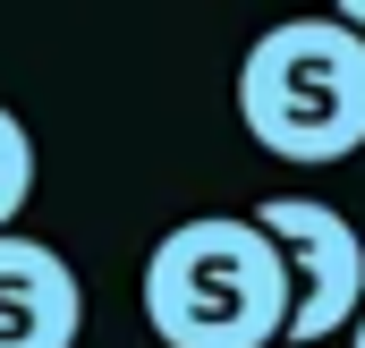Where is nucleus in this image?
Returning <instances> with one entry per match:
<instances>
[{"instance_id":"obj_1","label":"nucleus","mask_w":365,"mask_h":348,"mask_svg":"<svg viewBox=\"0 0 365 348\" xmlns=\"http://www.w3.org/2000/svg\"><path fill=\"white\" fill-rule=\"evenodd\" d=\"M136 297L162 348H272L289 323V263L247 213H195L153 238Z\"/></svg>"},{"instance_id":"obj_2","label":"nucleus","mask_w":365,"mask_h":348,"mask_svg":"<svg viewBox=\"0 0 365 348\" xmlns=\"http://www.w3.org/2000/svg\"><path fill=\"white\" fill-rule=\"evenodd\" d=\"M238 128L297 170L365 153V43L331 9L264 26L238 60Z\"/></svg>"},{"instance_id":"obj_3","label":"nucleus","mask_w":365,"mask_h":348,"mask_svg":"<svg viewBox=\"0 0 365 348\" xmlns=\"http://www.w3.org/2000/svg\"><path fill=\"white\" fill-rule=\"evenodd\" d=\"M264 238L289 263V323L280 340L289 348H314V340H340L365 306V238L340 204H314V195H264L247 213Z\"/></svg>"},{"instance_id":"obj_4","label":"nucleus","mask_w":365,"mask_h":348,"mask_svg":"<svg viewBox=\"0 0 365 348\" xmlns=\"http://www.w3.org/2000/svg\"><path fill=\"white\" fill-rule=\"evenodd\" d=\"M86 340V280L60 247L0 230V348H77Z\"/></svg>"},{"instance_id":"obj_5","label":"nucleus","mask_w":365,"mask_h":348,"mask_svg":"<svg viewBox=\"0 0 365 348\" xmlns=\"http://www.w3.org/2000/svg\"><path fill=\"white\" fill-rule=\"evenodd\" d=\"M26 195H34V136H26V119L0 102V230H17Z\"/></svg>"},{"instance_id":"obj_6","label":"nucleus","mask_w":365,"mask_h":348,"mask_svg":"<svg viewBox=\"0 0 365 348\" xmlns=\"http://www.w3.org/2000/svg\"><path fill=\"white\" fill-rule=\"evenodd\" d=\"M331 17H340V26H349V34L365 43V0H331Z\"/></svg>"},{"instance_id":"obj_7","label":"nucleus","mask_w":365,"mask_h":348,"mask_svg":"<svg viewBox=\"0 0 365 348\" xmlns=\"http://www.w3.org/2000/svg\"><path fill=\"white\" fill-rule=\"evenodd\" d=\"M349 348H365V306H357V323H349Z\"/></svg>"}]
</instances>
